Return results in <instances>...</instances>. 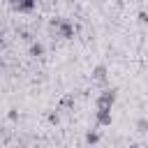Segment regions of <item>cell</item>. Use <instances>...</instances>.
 I'll return each instance as SVG.
<instances>
[{"label": "cell", "mask_w": 148, "mask_h": 148, "mask_svg": "<svg viewBox=\"0 0 148 148\" xmlns=\"http://www.w3.org/2000/svg\"><path fill=\"white\" fill-rule=\"evenodd\" d=\"M88 141H90V143H95V141H97V134H92V132H90V134H88Z\"/></svg>", "instance_id": "3957f363"}, {"label": "cell", "mask_w": 148, "mask_h": 148, "mask_svg": "<svg viewBox=\"0 0 148 148\" xmlns=\"http://www.w3.org/2000/svg\"><path fill=\"white\" fill-rule=\"evenodd\" d=\"M42 51H44L42 44H32V46H30V53H32V56H42Z\"/></svg>", "instance_id": "7a4b0ae2"}, {"label": "cell", "mask_w": 148, "mask_h": 148, "mask_svg": "<svg viewBox=\"0 0 148 148\" xmlns=\"http://www.w3.org/2000/svg\"><path fill=\"white\" fill-rule=\"evenodd\" d=\"M92 76H95V79H97V81H104V76H106V69H104V67H97V69H95V74H92Z\"/></svg>", "instance_id": "6da1fadb"}]
</instances>
